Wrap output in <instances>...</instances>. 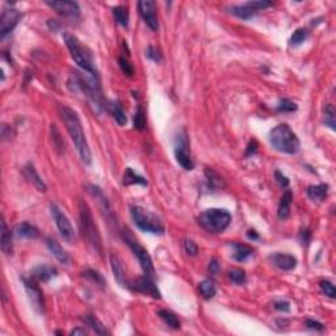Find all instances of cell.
<instances>
[{
	"mask_svg": "<svg viewBox=\"0 0 336 336\" xmlns=\"http://www.w3.org/2000/svg\"><path fill=\"white\" fill-rule=\"evenodd\" d=\"M309 37V32L305 28H299L291 34L290 37V45L291 46H299L302 45L303 42L306 41V38Z\"/></svg>",
	"mask_w": 336,
	"mask_h": 336,
	"instance_id": "cell-36",
	"label": "cell"
},
{
	"mask_svg": "<svg viewBox=\"0 0 336 336\" xmlns=\"http://www.w3.org/2000/svg\"><path fill=\"white\" fill-rule=\"evenodd\" d=\"M323 120L326 126H329L331 130H336V112L333 104H326L323 108Z\"/></svg>",
	"mask_w": 336,
	"mask_h": 336,
	"instance_id": "cell-32",
	"label": "cell"
},
{
	"mask_svg": "<svg viewBox=\"0 0 336 336\" xmlns=\"http://www.w3.org/2000/svg\"><path fill=\"white\" fill-rule=\"evenodd\" d=\"M130 216L139 230L150 232V234H155V235L165 234V226L162 224V221L159 220V217L151 213L150 210L139 205H130Z\"/></svg>",
	"mask_w": 336,
	"mask_h": 336,
	"instance_id": "cell-6",
	"label": "cell"
},
{
	"mask_svg": "<svg viewBox=\"0 0 336 336\" xmlns=\"http://www.w3.org/2000/svg\"><path fill=\"white\" fill-rule=\"evenodd\" d=\"M82 321L84 322L87 326H90V329L94 330L95 333L99 334V335H107V334H109L108 330L105 329V326L95 317L94 314H86V315L82 318Z\"/></svg>",
	"mask_w": 336,
	"mask_h": 336,
	"instance_id": "cell-29",
	"label": "cell"
},
{
	"mask_svg": "<svg viewBox=\"0 0 336 336\" xmlns=\"http://www.w3.org/2000/svg\"><path fill=\"white\" fill-rule=\"evenodd\" d=\"M21 19V13L15 8H5L0 16V34L1 37L11 33Z\"/></svg>",
	"mask_w": 336,
	"mask_h": 336,
	"instance_id": "cell-16",
	"label": "cell"
},
{
	"mask_svg": "<svg viewBox=\"0 0 336 336\" xmlns=\"http://www.w3.org/2000/svg\"><path fill=\"white\" fill-rule=\"evenodd\" d=\"M291 200H293V194L290 191H286L284 196L281 197L280 204H279V210H277V216L280 220H286L290 214V205Z\"/></svg>",
	"mask_w": 336,
	"mask_h": 336,
	"instance_id": "cell-27",
	"label": "cell"
},
{
	"mask_svg": "<svg viewBox=\"0 0 336 336\" xmlns=\"http://www.w3.org/2000/svg\"><path fill=\"white\" fill-rule=\"evenodd\" d=\"M79 218H80V228L87 242L96 251L97 254H103V242L97 224H95L94 217L91 213L90 206L86 201H79Z\"/></svg>",
	"mask_w": 336,
	"mask_h": 336,
	"instance_id": "cell-4",
	"label": "cell"
},
{
	"mask_svg": "<svg viewBox=\"0 0 336 336\" xmlns=\"http://www.w3.org/2000/svg\"><path fill=\"white\" fill-rule=\"evenodd\" d=\"M139 13L142 16L143 21L150 29L157 32L159 29V21H158L157 9H155V1L153 0H142L138 3Z\"/></svg>",
	"mask_w": 336,
	"mask_h": 336,
	"instance_id": "cell-15",
	"label": "cell"
},
{
	"mask_svg": "<svg viewBox=\"0 0 336 336\" xmlns=\"http://www.w3.org/2000/svg\"><path fill=\"white\" fill-rule=\"evenodd\" d=\"M175 158L184 169L191 171L193 169L194 163L191 157V147H189V139L185 131L179 133L175 139Z\"/></svg>",
	"mask_w": 336,
	"mask_h": 336,
	"instance_id": "cell-9",
	"label": "cell"
},
{
	"mask_svg": "<svg viewBox=\"0 0 336 336\" xmlns=\"http://www.w3.org/2000/svg\"><path fill=\"white\" fill-rule=\"evenodd\" d=\"M127 288L131 289L133 291H138V293H142L145 295H151L153 298L161 299V291L158 289L157 284L154 282L153 277L150 276H142L138 277L137 280L131 281L127 284Z\"/></svg>",
	"mask_w": 336,
	"mask_h": 336,
	"instance_id": "cell-13",
	"label": "cell"
},
{
	"mask_svg": "<svg viewBox=\"0 0 336 336\" xmlns=\"http://www.w3.org/2000/svg\"><path fill=\"white\" fill-rule=\"evenodd\" d=\"M273 306H275L276 310L285 311V313H288V311L290 310V305H289V302H286V301H277V302L273 303Z\"/></svg>",
	"mask_w": 336,
	"mask_h": 336,
	"instance_id": "cell-46",
	"label": "cell"
},
{
	"mask_svg": "<svg viewBox=\"0 0 336 336\" xmlns=\"http://www.w3.org/2000/svg\"><path fill=\"white\" fill-rule=\"evenodd\" d=\"M269 143L279 153L294 155L299 151L301 142L294 131L286 123H280L269 133Z\"/></svg>",
	"mask_w": 336,
	"mask_h": 336,
	"instance_id": "cell-3",
	"label": "cell"
},
{
	"mask_svg": "<svg viewBox=\"0 0 336 336\" xmlns=\"http://www.w3.org/2000/svg\"><path fill=\"white\" fill-rule=\"evenodd\" d=\"M50 212H52V216L56 221V224L58 230H59L60 235L63 238L66 242L71 243L75 239V231L74 227H72L71 222L67 218V216L62 212L59 206L56 205V204H50Z\"/></svg>",
	"mask_w": 336,
	"mask_h": 336,
	"instance_id": "cell-11",
	"label": "cell"
},
{
	"mask_svg": "<svg viewBox=\"0 0 336 336\" xmlns=\"http://www.w3.org/2000/svg\"><path fill=\"white\" fill-rule=\"evenodd\" d=\"M269 260L275 267L281 271H293L297 267V259L293 255L288 254H273L269 256Z\"/></svg>",
	"mask_w": 336,
	"mask_h": 336,
	"instance_id": "cell-17",
	"label": "cell"
},
{
	"mask_svg": "<svg viewBox=\"0 0 336 336\" xmlns=\"http://www.w3.org/2000/svg\"><path fill=\"white\" fill-rule=\"evenodd\" d=\"M146 56H147L149 59L157 62V63H159L162 60L161 52H159L157 48H154V46H149V48H147V50H146Z\"/></svg>",
	"mask_w": 336,
	"mask_h": 336,
	"instance_id": "cell-44",
	"label": "cell"
},
{
	"mask_svg": "<svg viewBox=\"0 0 336 336\" xmlns=\"http://www.w3.org/2000/svg\"><path fill=\"white\" fill-rule=\"evenodd\" d=\"M59 116L64 125H66V129H67L68 134L71 137L75 147L78 150L80 159L86 165H91L92 154H91L90 145L87 142L86 134L83 131L82 122H80L78 113L75 112L74 109L70 108V107H67V105H59Z\"/></svg>",
	"mask_w": 336,
	"mask_h": 336,
	"instance_id": "cell-1",
	"label": "cell"
},
{
	"mask_svg": "<svg viewBox=\"0 0 336 336\" xmlns=\"http://www.w3.org/2000/svg\"><path fill=\"white\" fill-rule=\"evenodd\" d=\"M202 297L205 299H212L217 293V286L212 280H204L198 285Z\"/></svg>",
	"mask_w": 336,
	"mask_h": 336,
	"instance_id": "cell-34",
	"label": "cell"
},
{
	"mask_svg": "<svg viewBox=\"0 0 336 336\" xmlns=\"http://www.w3.org/2000/svg\"><path fill=\"white\" fill-rule=\"evenodd\" d=\"M271 5H272V1H268V0H256V1H247L244 4H239V5H231L228 12L242 20H250L259 11H263V9L271 7Z\"/></svg>",
	"mask_w": 336,
	"mask_h": 336,
	"instance_id": "cell-10",
	"label": "cell"
},
{
	"mask_svg": "<svg viewBox=\"0 0 336 336\" xmlns=\"http://www.w3.org/2000/svg\"><path fill=\"white\" fill-rule=\"evenodd\" d=\"M133 123H134V129H137V130H145L146 113H145V109H143L142 105H139L138 108H137V111H135Z\"/></svg>",
	"mask_w": 336,
	"mask_h": 336,
	"instance_id": "cell-35",
	"label": "cell"
},
{
	"mask_svg": "<svg viewBox=\"0 0 336 336\" xmlns=\"http://www.w3.org/2000/svg\"><path fill=\"white\" fill-rule=\"evenodd\" d=\"M277 111L284 113L294 112V111H297V105H295V103L289 100V99H282V100H280L279 105H277Z\"/></svg>",
	"mask_w": 336,
	"mask_h": 336,
	"instance_id": "cell-41",
	"label": "cell"
},
{
	"mask_svg": "<svg viewBox=\"0 0 336 336\" xmlns=\"http://www.w3.org/2000/svg\"><path fill=\"white\" fill-rule=\"evenodd\" d=\"M319 288H321L322 293L330 298H335L336 297V289L334 286L333 282H330V281H321V284H319Z\"/></svg>",
	"mask_w": 336,
	"mask_h": 336,
	"instance_id": "cell-40",
	"label": "cell"
},
{
	"mask_svg": "<svg viewBox=\"0 0 336 336\" xmlns=\"http://www.w3.org/2000/svg\"><path fill=\"white\" fill-rule=\"evenodd\" d=\"M158 315L161 318L162 321L165 322L168 327H171L173 330L180 329V321L177 315L175 313H172L171 310H167V309H162V310L158 311Z\"/></svg>",
	"mask_w": 336,
	"mask_h": 336,
	"instance_id": "cell-31",
	"label": "cell"
},
{
	"mask_svg": "<svg viewBox=\"0 0 336 336\" xmlns=\"http://www.w3.org/2000/svg\"><path fill=\"white\" fill-rule=\"evenodd\" d=\"M247 236H248V239H252V240L259 239V234L255 231V230H248V232H247Z\"/></svg>",
	"mask_w": 336,
	"mask_h": 336,
	"instance_id": "cell-51",
	"label": "cell"
},
{
	"mask_svg": "<svg viewBox=\"0 0 336 336\" xmlns=\"http://www.w3.org/2000/svg\"><path fill=\"white\" fill-rule=\"evenodd\" d=\"M306 326H307V327H309V329L318 330V331H322V330L325 329V326L322 325L321 322L313 321V319H307V321H306Z\"/></svg>",
	"mask_w": 336,
	"mask_h": 336,
	"instance_id": "cell-47",
	"label": "cell"
},
{
	"mask_svg": "<svg viewBox=\"0 0 336 336\" xmlns=\"http://www.w3.org/2000/svg\"><path fill=\"white\" fill-rule=\"evenodd\" d=\"M329 194V185L327 184H318V185H310L307 188V196L313 201H323Z\"/></svg>",
	"mask_w": 336,
	"mask_h": 336,
	"instance_id": "cell-28",
	"label": "cell"
},
{
	"mask_svg": "<svg viewBox=\"0 0 336 336\" xmlns=\"http://www.w3.org/2000/svg\"><path fill=\"white\" fill-rule=\"evenodd\" d=\"M46 246H48L49 251L56 256V259L60 263V264L64 265L70 264V262H71V256L68 255L67 251L64 250L63 247L60 246L59 243L56 242V239L48 238V239H46Z\"/></svg>",
	"mask_w": 336,
	"mask_h": 336,
	"instance_id": "cell-20",
	"label": "cell"
},
{
	"mask_svg": "<svg viewBox=\"0 0 336 336\" xmlns=\"http://www.w3.org/2000/svg\"><path fill=\"white\" fill-rule=\"evenodd\" d=\"M23 173L24 176H25V179L28 180L29 183L33 184L34 187L37 188L40 192H45L46 189H48L46 184L44 183V180L41 179V176L38 175L33 165H26L23 169Z\"/></svg>",
	"mask_w": 336,
	"mask_h": 336,
	"instance_id": "cell-21",
	"label": "cell"
},
{
	"mask_svg": "<svg viewBox=\"0 0 336 336\" xmlns=\"http://www.w3.org/2000/svg\"><path fill=\"white\" fill-rule=\"evenodd\" d=\"M58 275L56 269L52 265H38L33 269V273H32V277H33L36 281H42V282H48Z\"/></svg>",
	"mask_w": 336,
	"mask_h": 336,
	"instance_id": "cell-22",
	"label": "cell"
},
{
	"mask_svg": "<svg viewBox=\"0 0 336 336\" xmlns=\"http://www.w3.org/2000/svg\"><path fill=\"white\" fill-rule=\"evenodd\" d=\"M46 5L53 8L58 15L67 17V19L76 20L80 16V8H79L78 3L75 1H66V0H46Z\"/></svg>",
	"mask_w": 336,
	"mask_h": 336,
	"instance_id": "cell-14",
	"label": "cell"
},
{
	"mask_svg": "<svg viewBox=\"0 0 336 336\" xmlns=\"http://www.w3.org/2000/svg\"><path fill=\"white\" fill-rule=\"evenodd\" d=\"M123 185H133V184H138V185H147V180L143 177V176L138 175V173H135L133 171V168L127 167L125 173H123V180H122Z\"/></svg>",
	"mask_w": 336,
	"mask_h": 336,
	"instance_id": "cell-30",
	"label": "cell"
},
{
	"mask_svg": "<svg viewBox=\"0 0 336 336\" xmlns=\"http://www.w3.org/2000/svg\"><path fill=\"white\" fill-rule=\"evenodd\" d=\"M228 277H230V280L236 285H243L247 280L246 272H244L243 269H231V271L228 272Z\"/></svg>",
	"mask_w": 336,
	"mask_h": 336,
	"instance_id": "cell-37",
	"label": "cell"
},
{
	"mask_svg": "<svg viewBox=\"0 0 336 336\" xmlns=\"http://www.w3.org/2000/svg\"><path fill=\"white\" fill-rule=\"evenodd\" d=\"M113 16H114V20L117 23L120 24L121 26L126 28L129 25V12H127V8L123 7V5H117V7L113 8Z\"/></svg>",
	"mask_w": 336,
	"mask_h": 336,
	"instance_id": "cell-33",
	"label": "cell"
},
{
	"mask_svg": "<svg viewBox=\"0 0 336 336\" xmlns=\"http://www.w3.org/2000/svg\"><path fill=\"white\" fill-rule=\"evenodd\" d=\"M0 248L5 255H11L13 251L12 247V234L8 228L5 221H1V234H0Z\"/></svg>",
	"mask_w": 336,
	"mask_h": 336,
	"instance_id": "cell-24",
	"label": "cell"
},
{
	"mask_svg": "<svg viewBox=\"0 0 336 336\" xmlns=\"http://www.w3.org/2000/svg\"><path fill=\"white\" fill-rule=\"evenodd\" d=\"M256 150H258V143H256V141H251V142L248 143V146H247L246 157H250L251 154L254 155V154L256 153Z\"/></svg>",
	"mask_w": 336,
	"mask_h": 336,
	"instance_id": "cell-49",
	"label": "cell"
},
{
	"mask_svg": "<svg viewBox=\"0 0 336 336\" xmlns=\"http://www.w3.org/2000/svg\"><path fill=\"white\" fill-rule=\"evenodd\" d=\"M88 191H90V193L94 196L95 200L97 201L99 208H100L101 212L105 214V218H108V220L112 218L113 220L114 214H113V210L112 208H111V204L108 202V200H107V197L104 196V193L101 192L100 188L96 187V185H90V187H88Z\"/></svg>",
	"mask_w": 336,
	"mask_h": 336,
	"instance_id": "cell-18",
	"label": "cell"
},
{
	"mask_svg": "<svg viewBox=\"0 0 336 336\" xmlns=\"http://www.w3.org/2000/svg\"><path fill=\"white\" fill-rule=\"evenodd\" d=\"M184 250H185V252H187L189 256H197L198 254L197 244H196L192 239L184 240Z\"/></svg>",
	"mask_w": 336,
	"mask_h": 336,
	"instance_id": "cell-43",
	"label": "cell"
},
{
	"mask_svg": "<svg viewBox=\"0 0 336 336\" xmlns=\"http://www.w3.org/2000/svg\"><path fill=\"white\" fill-rule=\"evenodd\" d=\"M198 224L210 234H220L231 224V214L224 209H208L197 218Z\"/></svg>",
	"mask_w": 336,
	"mask_h": 336,
	"instance_id": "cell-7",
	"label": "cell"
},
{
	"mask_svg": "<svg viewBox=\"0 0 336 336\" xmlns=\"http://www.w3.org/2000/svg\"><path fill=\"white\" fill-rule=\"evenodd\" d=\"M15 234L19 238H26V239H36L38 236L37 227H34L33 224H28V222H23L16 226Z\"/></svg>",
	"mask_w": 336,
	"mask_h": 336,
	"instance_id": "cell-25",
	"label": "cell"
},
{
	"mask_svg": "<svg viewBox=\"0 0 336 336\" xmlns=\"http://www.w3.org/2000/svg\"><path fill=\"white\" fill-rule=\"evenodd\" d=\"M122 239L125 240L127 246L130 247V250L133 251V254L135 255V258L138 259L139 264H141V268L145 272L146 276L154 277V273H155V269H154L153 259L150 256V254L147 252L145 247L135 239L134 235L131 234L130 230H123L122 231Z\"/></svg>",
	"mask_w": 336,
	"mask_h": 336,
	"instance_id": "cell-8",
	"label": "cell"
},
{
	"mask_svg": "<svg viewBox=\"0 0 336 336\" xmlns=\"http://www.w3.org/2000/svg\"><path fill=\"white\" fill-rule=\"evenodd\" d=\"M63 38L72 59L75 60V63L78 64L79 67L82 68V71L92 72V74L97 72L96 68H95L94 56H92L90 49L83 45L82 42L79 41V38L71 33H64Z\"/></svg>",
	"mask_w": 336,
	"mask_h": 336,
	"instance_id": "cell-5",
	"label": "cell"
},
{
	"mask_svg": "<svg viewBox=\"0 0 336 336\" xmlns=\"http://www.w3.org/2000/svg\"><path fill=\"white\" fill-rule=\"evenodd\" d=\"M208 268H209V272L212 273V275H217V273L221 271V265L220 263L217 262L216 259H213V260L209 263V267H208Z\"/></svg>",
	"mask_w": 336,
	"mask_h": 336,
	"instance_id": "cell-48",
	"label": "cell"
},
{
	"mask_svg": "<svg viewBox=\"0 0 336 336\" xmlns=\"http://www.w3.org/2000/svg\"><path fill=\"white\" fill-rule=\"evenodd\" d=\"M107 108H108L109 113L112 114V117L114 118L120 126H123V125H126L127 118H126V113L123 111L122 105H121L120 101L117 100H109L107 103Z\"/></svg>",
	"mask_w": 336,
	"mask_h": 336,
	"instance_id": "cell-23",
	"label": "cell"
},
{
	"mask_svg": "<svg viewBox=\"0 0 336 336\" xmlns=\"http://www.w3.org/2000/svg\"><path fill=\"white\" fill-rule=\"evenodd\" d=\"M118 64H120V68L122 70L123 74L127 75V76H133V74H134V67H133V64H131V62L129 60L127 56H121L120 58H118Z\"/></svg>",
	"mask_w": 336,
	"mask_h": 336,
	"instance_id": "cell-38",
	"label": "cell"
},
{
	"mask_svg": "<svg viewBox=\"0 0 336 336\" xmlns=\"http://www.w3.org/2000/svg\"><path fill=\"white\" fill-rule=\"evenodd\" d=\"M205 175L206 177H208V181H209V184L212 185V187H222L224 184H222V179H221L220 176L217 175L216 172L212 171L210 168H206L205 171Z\"/></svg>",
	"mask_w": 336,
	"mask_h": 336,
	"instance_id": "cell-42",
	"label": "cell"
},
{
	"mask_svg": "<svg viewBox=\"0 0 336 336\" xmlns=\"http://www.w3.org/2000/svg\"><path fill=\"white\" fill-rule=\"evenodd\" d=\"M232 248H234V254L232 258L235 259L236 262H246L247 259L254 255V250L247 244H242V243H232Z\"/></svg>",
	"mask_w": 336,
	"mask_h": 336,
	"instance_id": "cell-26",
	"label": "cell"
},
{
	"mask_svg": "<svg viewBox=\"0 0 336 336\" xmlns=\"http://www.w3.org/2000/svg\"><path fill=\"white\" fill-rule=\"evenodd\" d=\"M275 177H276V181L280 184L281 188H288L289 187V179L284 175V173H281L279 169L275 172Z\"/></svg>",
	"mask_w": 336,
	"mask_h": 336,
	"instance_id": "cell-45",
	"label": "cell"
},
{
	"mask_svg": "<svg viewBox=\"0 0 336 336\" xmlns=\"http://www.w3.org/2000/svg\"><path fill=\"white\" fill-rule=\"evenodd\" d=\"M111 267H112L113 276L114 280L118 282L120 286L122 288H127V280H126V273H125V268H123L122 260L120 259L118 255H111Z\"/></svg>",
	"mask_w": 336,
	"mask_h": 336,
	"instance_id": "cell-19",
	"label": "cell"
},
{
	"mask_svg": "<svg viewBox=\"0 0 336 336\" xmlns=\"http://www.w3.org/2000/svg\"><path fill=\"white\" fill-rule=\"evenodd\" d=\"M24 284V288L26 290V294L29 297V301L32 303V306L37 313L44 314L45 311V306H44V295H42L41 289L38 288L37 281L34 280L33 277L32 279H26V277H23L21 279Z\"/></svg>",
	"mask_w": 336,
	"mask_h": 336,
	"instance_id": "cell-12",
	"label": "cell"
},
{
	"mask_svg": "<svg viewBox=\"0 0 336 336\" xmlns=\"http://www.w3.org/2000/svg\"><path fill=\"white\" fill-rule=\"evenodd\" d=\"M86 330L84 329H80V327H78V329H75L71 331V335L72 336H76V335H80V336H84L86 335Z\"/></svg>",
	"mask_w": 336,
	"mask_h": 336,
	"instance_id": "cell-50",
	"label": "cell"
},
{
	"mask_svg": "<svg viewBox=\"0 0 336 336\" xmlns=\"http://www.w3.org/2000/svg\"><path fill=\"white\" fill-rule=\"evenodd\" d=\"M74 84V90L84 94L90 105L96 113H101L104 109V99L101 94L100 79L97 72L74 71L70 79V86Z\"/></svg>",
	"mask_w": 336,
	"mask_h": 336,
	"instance_id": "cell-2",
	"label": "cell"
},
{
	"mask_svg": "<svg viewBox=\"0 0 336 336\" xmlns=\"http://www.w3.org/2000/svg\"><path fill=\"white\" fill-rule=\"evenodd\" d=\"M83 276L87 277L88 280L94 281L95 284H97L99 286H101V288H104L105 286V280L103 279V276H101L100 273L96 272V271L88 269V271H86V272H83Z\"/></svg>",
	"mask_w": 336,
	"mask_h": 336,
	"instance_id": "cell-39",
	"label": "cell"
}]
</instances>
